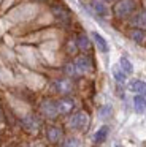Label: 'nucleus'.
I'll return each instance as SVG.
<instances>
[{"instance_id": "4be33fe9", "label": "nucleus", "mask_w": 146, "mask_h": 147, "mask_svg": "<svg viewBox=\"0 0 146 147\" xmlns=\"http://www.w3.org/2000/svg\"><path fill=\"white\" fill-rule=\"evenodd\" d=\"M110 112H111V106L110 105L103 106V108L100 109V117H108V115H110Z\"/></svg>"}, {"instance_id": "aec40b11", "label": "nucleus", "mask_w": 146, "mask_h": 147, "mask_svg": "<svg viewBox=\"0 0 146 147\" xmlns=\"http://www.w3.org/2000/svg\"><path fill=\"white\" fill-rule=\"evenodd\" d=\"M78 146H79V141L76 138H67L62 144V147H78Z\"/></svg>"}, {"instance_id": "f03ea898", "label": "nucleus", "mask_w": 146, "mask_h": 147, "mask_svg": "<svg viewBox=\"0 0 146 147\" xmlns=\"http://www.w3.org/2000/svg\"><path fill=\"white\" fill-rule=\"evenodd\" d=\"M51 13L56 18V21H59L60 24H68L70 19H72V14H70V10L62 3H53L51 5Z\"/></svg>"}, {"instance_id": "7ed1b4c3", "label": "nucleus", "mask_w": 146, "mask_h": 147, "mask_svg": "<svg viewBox=\"0 0 146 147\" xmlns=\"http://www.w3.org/2000/svg\"><path fill=\"white\" fill-rule=\"evenodd\" d=\"M87 123H89V117H87V114L83 112V111L75 112V114L68 119V125L73 130H84V128L87 127Z\"/></svg>"}, {"instance_id": "1a4fd4ad", "label": "nucleus", "mask_w": 146, "mask_h": 147, "mask_svg": "<svg viewBox=\"0 0 146 147\" xmlns=\"http://www.w3.org/2000/svg\"><path fill=\"white\" fill-rule=\"evenodd\" d=\"M91 8L94 10L95 14H98V16H106V14H108L106 2H103V0H92V2H91Z\"/></svg>"}, {"instance_id": "f257e3e1", "label": "nucleus", "mask_w": 146, "mask_h": 147, "mask_svg": "<svg viewBox=\"0 0 146 147\" xmlns=\"http://www.w3.org/2000/svg\"><path fill=\"white\" fill-rule=\"evenodd\" d=\"M136 8L135 0H119L116 5H114V14L119 19H126V18L132 16L133 11Z\"/></svg>"}, {"instance_id": "20e7f679", "label": "nucleus", "mask_w": 146, "mask_h": 147, "mask_svg": "<svg viewBox=\"0 0 146 147\" xmlns=\"http://www.w3.org/2000/svg\"><path fill=\"white\" fill-rule=\"evenodd\" d=\"M73 65H75L76 71L81 73V74L89 73V71L92 70V62H91V59H89L87 55H78L76 60L73 62Z\"/></svg>"}, {"instance_id": "b1692460", "label": "nucleus", "mask_w": 146, "mask_h": 147, "mask_svg": "<svg viewBox=\"0 0 146 147\" xmlns=\"http://www.w3.org/2000/svg\"><path fill=\"white\" fill-rule=\"evenodd\" d=\"M114 147H124V146H119V144H116V146H114Z\"/></svg>"}, {"instance_id": "f3484780", "label": "nucleus", "mask_w": 146, "mask_h": 147, "mask_svg": "<svg viewBox=\"0 0 146 147\" xmlns=\"http://www.w3.org/2000/svg\"><path fill=\"white\" fill-rule=\"evenodd\" d=\"M119 67H121V70H122L126 74H132L133 73V65H132V62H130L127 57H121L119 59Z\"/></svg>"}, {"instance_id": "5701e85b", "label": "nucleus", "mask_w": 146, "mask_h": 147, "mask_svg": "<svg viewBox=\"0 0 146 147\" xmlns=\"http://www.w3.org/2000/svg\"><path fill=\"white\" fill-rule=\"evenodd\" d=\"M3 120V119H2V111H0V122H2Z\"/></svg>"}, {"instance_id": "9b49d317", "label": "nucleus", "mask_w": 146, "mask_h": 147, "mask_svg": "<svg viewBox=\"0 0 146 147\" xmlns=\"http://www.w3.org/2000/svg\"><path fill=\"white\" fill-rule=\"evenodd\" d=\"M132 24L136 27V29L146 30V10L138 11V13L132 18Z\"/></svg>"}, {"instance_id": "6ab92c4d", "label": "nucleus", "mask_w": 146, "mask_h": 147, "mask_svg": "<svg viewBox=\"0 0 146 147\" xmlns=\"http://www.w3.org/2000/svg\"><path fill=\"white\" fill-rule=\"evenodd\" d=\"M113 78H114V79H116L119 84H122V82H126L127 74L124 73L122 70H121V67H114V68H113Z\"/></svg>"}, {"instance_id": "f8f14e48", "label": "nucleus", "mask_w": 146, "mask_h": 147, "mask_svg": "<svg viewBox=\"0 0 146 147\" xmlns=\"http://www.w3.org/2000/svg\"><path fill=\"white\" fill-rule=\"evenodd\" d=\"M91 36L94 38V41H95V45H97V48L100 49L102 52H108L110 51V46H108V41L103 38V36L100 35L98 32H92L91 33Z\"/></svg>"}, {"instance_id": "6e6552de", "label": "nucleus", "mask_w": 146, "mask_h": 147, "mask_svg": "<svg viewBox=\"0 0 146 147\" xmlns=\"http://www.w3.org/2000/svg\"><path fill=\"white\" fill-rule=\"evenodd\" d=\"M75 108V101L72 98H62L57 101V109H59V114H68L72 109Z\"/></svg>"}, {"instance_id": "ddd939ff", "label": "nucleus", "mask_w": 146, "mask_h": 147, "mask_svg": "<svg viewBox=\"0 0 146 147\" xmlns=\"http://www.w3.org/2000/svg\"><path fill=\"white\" fill-rule=\"evenodd\" d=\"M133 108L138 114L145 112L146 109V95H135L133 96Z\"/></svg>"}, {"instance_id": "dca6fc26", "label": "nucleus", "mask_w": 146, "mask_h": 147, "mask_svg": "<svg viewBox=\"0 0 146 147\" xmlns=\"http://www.w3.org/2000/svg\"><path fill=\"white\" fill-rule=\"evenodd\" d=\"M76 46H78V49H81V51H89V49H91V41H89V38L84 33H81V35H78V38H76Z\"/></svg>"}, {"instance_id": "4468645a", "label": "nucleus", "mask_w": 146, "mask_h": 147, "mask_svg": "<svg viewBox=\"0 0 146 147\" xmlns=\"http://www.w3.org/2000/svg\"><path fill=\"white\" fill-rule=\"evenodd\" d=\"M49 142H59L60 138H62V130L59 127H49L48 128V133H46Z\"/></svg>"}, {"instance_id": "423d86ee", "label": "nucleus", "mask_w": 146, "mask_h": 147, "mask_svg": "<svg viewBox=\"0 0 146 147\" xmlns=\"http://www.w3.org/2000/svg\"><path fill=\"white\" fill-rule=\"evenodd\" d=\"M53 87L56 89V92H59V93H70L73 89V84L70 82L68 79H57V81H54Z\"/></svg>"}, {"instance_id": "39448f33", "label": "nucleus", "mask_w": 146, "mask_h": 147, "mask_svg": "<svg viewBox=\"0 0 146 147\" xmlns=\"http://www.w3.org/2000/svg\"><path fill=\"white\" fill-rule=\"evenodd\" d=\"M41 112H43L46 117L54 119L57 114H59V109H57V101H53V100H44L41 103Z\"/></svg>"}, {"instance_id": "393cba45", "label": "nucleus", "mask_w": 146, "mask_h": 147, "mask_svg": "<svg viewBox=\"0 0 146 147\" xmlns=\"http://www.w3.org/2000/svg\"><path fill=\"white\" fill-rule=\"evenodd\" d=\"M103 2H113V0H103Z\"/></svg>"}, {"instance_id": "a211bd4d", "label": "nucleus", "mask_w": 146, "mask_h": 147, "mask_svg": "<svg viewBox=\"0 0 146 147\" xmlns=\"http://www.w3.org/2000/svg\"><path fill=\"white\" fill-rule=\"evenodd\" d=\"M130 38L133 40L135 43H143L145 41V30H141V29H133V30H130Z\"/></svg>"}, {"instance_id": "0eeeda50", "label": "nucleus", "mask_w": 146, "mask_h": 147, "mask_svg": "<svg viewBox=\"0 0 146 147\" xmlns=\"http://www.w3.org/2000/svg\"><path fill=\"white\" fill-rule=\"evenodd\" d=\"M22 125H24L25 130L33 133V131H37L38 128H40V120H38L35 115H25V117L22 119Z\"/></svg>"}, {"instance_id": "9d476101", "label": "nucleus", "mask_w": 146, "mask_h": 147, "mask_svg": "<svg viewBox=\"0 0 146 147\" xmlns=\"http://www.w3.org/2000/svg\"><path fill=\"white\" fill-rule=\"evenodd\" d=\"M129 90L136 95H146V82L145 81H140V79H135L129 84Z\"/></svg>"}, {"instance_id": "2eb2a0df", "label": "nucleus", "mask_w": 146, "mask_h": 147, "mask_svg": "<svg viewBox=\"0 0 146 147\" xmlns=\"http://www.w3.org/2000/svg\"><path fill=\"white\" fill-rule=\"evenodd\" d=\"M108 133H110V128L106 127V125H103L102 128H98L97 131H95V134H94V142L95 144H100V142H103L105 139H106V136H108Z\"/></svg>"}, {"instance_id": "412c9836", "label": "nucleus", "mask_w": 146, "mask_h": 147, "mask_svg": "<svg viewBox=\"0 0 146 147\" xmlns=\"http://www.w3.org/2000/svg\"><path fill=\"white\" fill-rule=\"evenodd\" d=\"M65 73L70 74V76H73V74H76L78 71H76V68L73 63H68V65H65Z\"/></svg>"}]
</instances>
